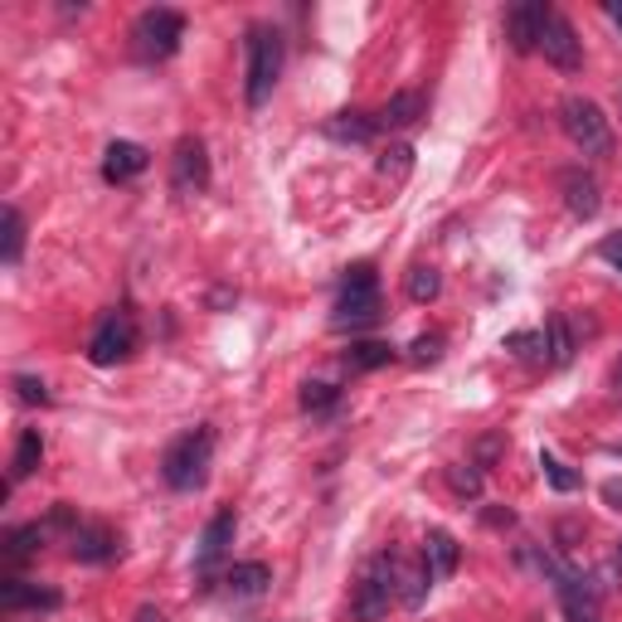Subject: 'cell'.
<instances>
[{"instance_id":"cell-1","label":"cell","mask_w":622,"mask_h":622,"mask_svg":"<svg viewBox=\"0 0 622 622\" xmlns=\"http://www.w3.org/2000/svg\"><path fill=\"white\" fill-rule=\"evenodd\" d=\"M210 462H214V434L210 428H190L161 457V477H166L171 491H200L210 481Z\"/></svg>"},{"instance_id":"cell-2","label":"cell","mask_w":622,"mask_h":622,"mask_svg":"<svg viewBox=\"0 0 622 622\" xmlns=\"http://www.w3.org/2000/svg\"><path fill=\"white\" fill-rule=\"evenodd\" d=\"M248 69H244V98H248V108H263L273 98V88L277 79H283V34L273 30V24H253L248 30Z\"/></svg>"},{"instance_id":"cell-3","label":"cell","mask_w":622,"mask_h":622,"mask_svg":"<svg viewBox=\"0 0 622 622\" xmlns=\"http://www.w3.org/2000/svg\"><path fill=\"white\" fill-rule=\"evenodd\" d=\"M395 599H399V554L385 550V554H375V560L365 564L360 583H355L350 613L360 622H379L389 608H395Z\"/></svg>"},{"instance_id":"cell-4","label":"cell","mask_w":622,"mask_h":622,"mask_svg":"<svg viewBox=\"0 0 622 622\" xmlns=\"http://www.w3.org/2000/svg\"><path fill=\"white\" fill-rule=\"evenodd\" d=\"M560 126H564V136L583 151V156H593V161L613 156V126H608L603 108L593 103V98H579V93L564 98L560 103Z\"/></svg>"},{"instance_id":"cell-5","label":"cell","mask_w":622,"mask_h":622,"mask_svg":"<svg viewBox=\"0 0 622 622\" xmlns=\"http://www.w3.org/2000/svg\"><path fill=\"white\" fill-rule=\"evenodd\" d=\"M379 322V287H375V273L370 268H355L346 292H340L336 312H332V326L336 332H365V326Z\"/></svg>"},{"instance_id":"cell-6","label":"cell","mask_w":622,"mask_h":622,"mask_svg":"<svg viewBox=\"0 0 622 622\" xmlns=\"http://www.w3.org/2000/svg\"><path fill=\"white\" fill-rule=\"evenodd\" d=\"M132 40H136V54L142 59H156V63L171 59L185 40V16L181 10H146V16L136 20Z\"/></svg>"},{"instance_id":"cell-7","label":"cell","mask_w":622,"mask_h":622,"mask_svg":"<svg viewBox=\"0 0 622 622\" xmlns=\"http://www.w3.org/2000/svg\"><path fill=\"white\" fill-rule=\"evenodd\" d=\"M132 350H136V322H132V312H108L103 322L93 326V336H88V360H93V365H118Z\"/></svg>"},{"instance_id":"cell-8","label":"cell","mask_w":622,"mask_h":622,"mask_svg":"<svg viewBox=\"0 0 622 622\" xmlns=\"http://www.w3.org/2000/svg\"><path fill=\"white\" fill-rule=\"evenodd\" d=\"M536 49L554 63V69H564V73H574L579 63H583V40L574 34V24H569V20L560 16V10H550V6H544V20H540V40H536Z\"/></svg>"},{"instance_id":"cell-9","label":"cell","mask_w":622,"mask_h":622,"mask_svg":"<svg viewBox=\"0 0 622 622\" xmlns=\"http://www.w3.org/2000/svg\"><path fill=\"white\" fill-rule=\"evenodd\" d=\"M210 185V151L200 136H185L171 156V190L175 195H200Z\"/></svg>"},{"instance_id":"cell-10","label":"cell","mask_w":622,"mask_h":622,"mask_svg":"<svg viewBox=\"0 0 622 622\" xmlns=\"http://www.w3.org/2000/svg\"><path fill=\"white\" fill-rule=\"evenodd\" d=\"M544 569L554 574V593H560V608H564L569 622H599V603H593V593L583 589L574 574H564L554 560H544Z\"/></svg>"},{"instance_id":"cell-11","label":"cell","mask_w":622,"mask_h":622,"mask_svg":"<svg viewBox=\"0 0 622 622\" xmlns=\"http://www.w3.org/2000/svg\"><path fill=\"white\" fill-rule=\"evenodd\" d=\"M560 190H564V205H569V214H574V220H593V214L603 210L599 181H593V175L583 171V166L564 171V175H560Z\"/></svg>"},{"instance_id":"cell-12","label":"cell","mask_w":622,"mask_h":622,"mask_svg":"<svg viewBox=\"0 0 622 622\" xmlns=\"http://www.w3.org/2000/svg\"><path fill=\"white\" fill-rule=\"evenodd\" d=\"M234 530H238V516H234V506H224V511H214V520L205 526V536H200L195 564H200V569L220 564L224 554H228V544H234Z\"/></svg>"},{"instance_id":"cell-13","label":"cell","mask_w":622,"mask_h":622,"mask_svg":"<svg viewBox=\"0 0 622 622\" xmlns=\"http://www.w3.org/2000/svg\"><path fill=\"white\" fill-rule=\"evenodd\" d=\"M146 166H151V151L136 142H108V151H103V181H112V185L132 181V175H142Z\"/></svg>"},{"instance_id":"cell-14","label":"cell","mask_w":622,"mask_h":622,"mask_svg":"<svg viewBox=\"0 0 622 622\" xmlns=\"http://www.w3.org/2000/svg\"><path fill=\"white\" fill-rule=\"evenodd\" d=\"M69 544H73V560L79 564H103V560L118 554V536L103 530V526H73Z\"/></svg>"},{"instance_id":"cell-15","label":"cell","mask_w":622,"mask_h":622,"mask_svg":"<svg viewBox=\"0 0 622 622\" xmlns=\"http://www.w3.org/2000/svg\"><path fill=\"white\" fill-rule=\"evenodd\" d=\"M0 608H6V613H20V608H59V593L40 589V583H30V579H6L0 583Z\"/></svg>"},{"instance_id":"cell-16","label":"cell","mask_w":622,"mask_h":622,"mask_svg":"<svg viewBox=\"0 0 622 622\" xmlns=\"http://www.w3.org/2000/svg\"><path fill=\"white\" fill-rule=\"evenodd\" d=\"M54 526H69V511H54V520H34V526H20V530H10V540H6V554L10 560H30L34 550H40V544L54 536Z\"/></svg>"},{"instance_id":"cell-17","label":"cell","mask_w":622,"mask_h":622,"mask_svg":"<svg viewBox=\"0 0 622 622\" xmlns=\"http://www.w3.org/2000/svg\"><path fill=\"white\" fill-rule=\"evenodd\" d=\"M457 560H462V544H457L448 530H428V540H424V564H428V574H434V583L448 579L452 569H457Z\"/></svg>"},{"instance_id":"cell-18","label":"cell","mask_w":622,"mask_h":622,"mask_svg":"<svg viewBox=\"0 0 622 622\" xmlns=\"http://www.w3.org/2000/svg\"><path fill=\"white\" fill-rule=\"evenodd\" d=\"M375 132H379V118H365V112H336V118L326 122V136H332V142H346V146L375 142Z\"/></svg>"},{"instance_id":"cell-19","label":"cell","mask_w":622,"mask_h":622,"mask_svg":"<svg viewBox=\"0 0 622 622\" xmlns=\"http://www.w3.org/2000/svg\"><path fill=\"white\" fill-rule=\"evenodd\" d=\"M273 583V569L263 564V560H248V564H234L224 574V589L234 593V599H258L263 589H268Z\"/></svg>"},{"instance_id":"cell-20","label":"cell","mask_w":622,"mask_h":622,"mask_svg":"<svg viewBox=\"0 0 622 622\" xmlns=\"http://www.w3.org/2000/svg\"><path fill=\"white\" fill-rule=\"evenodd\" d=\"M540 20H544V6H516L511 16H506V34H511V44L520 49V54H526V49H536Z\"/></svg>"},{"instance_id":"cell-21","label":"cell","mask_w":622,"mask_h":622,"mask_svg":"<svg viewBox=\"0 0 622 622\" xmlns=\"http://www.w3.org/2000/svg\"><path fill=\"white\" fill-rule=\"evenodd\" d=\"M44 462V438H40V428H24L20 442H16V457H10V481H24V477H34V467Z\"/></svg>"},{"instance_id":"cell-22","label":"cell","mask_w":622,"mask_h":622,"mask_svg":"<svg viewBox=\"0 0 622 622\" xmlns=\"http://www.w3.org/2000/svg\"><path fill=\"white\" fill-rule=\"evenodd\" d=\"M418 118H424V93H414V88H404L379 108V126H414Z\"/></svg>"},{"instance_id":"cell-23","label":"cell","mask_w":622,"mask_h":622,"mask_svg":"<svg viewBox=\"0 0 622 622\" xmlns=\"http://www.w3.org/2000/svg\"><path fill=\"white\" fill-rule=\"evenodd\" d=\"M544 350H550V365H569V360H574V332H569L564 312L544 316Z\"/></svg>"},{"instance_id":"cell-24","label":"cell","mask_w":622,"mask_h":622,"mask_svg":"<svg viewBox=\"0 0 622 622\" xmlns=\"http://www.w3.org/2000/svg\"><path fill=\"white\" fill-rule=\"evenodd\" d=\"M404 292H409V302H438V292H442V273L434 268V263H414L409 273H404Z\"/></svg>"},{"instance_id":"cell-25","label":"cell","mask_w":622,"mask_h":622,"mask_svg":"<svg viewBox=\"0 0 622 622\" xmlns=\"http://www.w3.org/2000/svg\"><path fill=\"white\" fill-rule=\"evenodd\" d=\"M395 360V350L385 346V340H355V346L346 350V365L350 370H379V365Z\"/></svg>"},{"instance_id":"cell-26","label":"cell","mask_w":622,"mask_h":622,"mask_svg":"<svg viewBox=\"0 0 622 622\" xmlns=\"http://www.w3.org/2000/svg\"><path fill=\"white\" fill-rule=\"evenodd\" d=\"M379 175H385V181H409L414 175V146H389L385 156H379V166H375Z\"/></svg>"},{"instance_id":"cell-27","label":"cell","mask_w":622,"mask_h":622,"mask_svg":"<svg viewBox=\"0 0 622 622\" xmlns=\"http://www.w3.org/2000/svg\"><path fill=\"white\" fill-rule=\"evenodd\" d=\"M20 253H24V214L16 205H6V248H0V258L16 268Z\"/></svg>"},{"instance_id":"cell-28","label":"cell","mask_w":622,"mask_h":622,"mask_svg":"<svg viewBox=\"0 0 622 622\" xmlns=\"http://www.w3.org/2000/svg\"><path fill=\"white\" fill-rule=\"evenodd\" d=\"M448 487L457 491V497H481V467H477V462L448 467Z\"/></svg>"},{"instance_id":"cell-29","label":"cell","mask_w":622,"mask_h":622,"mask_svg":"<svg viewBox=\"0 0 622 622\" xmlns=\"http://www.w3.org/2000/svg\"><path fill=\"white\" fill-rule=\"evenodd\" d=\"M336 404V389L326 385V379H307V385H302V409L307 414H322V409H332Z\"/></svg>"},{"instance_id":"cell-30","label":"cell","mask_w":622,"mask_h":622,"mask_svg":"<svg viewBox=\"0 0 622 622\" xmlns=\"http://www.w3.org/2000/svg\"><path fill=\"white\" fill-rule=\"evenodd\" d=\"M540 467H544V477H550L554 491H579V477L569 472V467H564L554 452H540Z\"/></svg>"},{"instance_id":"cell-31","label":"cell","mask_w":622,"mask_h":622,"mask_svg":"<svg viewBox=\"0 0 622 622\" xmlns=\"http://www.w3.org/2000/svg\"><path fill=\"white\" fill-rule=\"evenodd\" d=\"M438 355H442V336H438V332H434V336H418L414 346H409V360H414V365H434Z\"/></svg>"},{"instance_id":"cell-32","label":"cell","mask_w":622,"mask_h":622,"mask_svg":"<svg viewBox=\"0 0 622 622\" xmlns=\"http://www.w3.org/2000/svg\"><path fill=\"white\" fill-rule=\"evenodd\" d=\"M16 395H20V404H49L44 379H34V375H16Z\"/></svg>"},{"instance_id":"cell-33","label":"cell","mask_w":622,"mask_h":622,"mask_svg":"<svg viewBox=\"0 0 622 622\" xmlns=\"http://www.w3.org/2000/svg\"><path fill=\"white\" fill-rule=\"evenodd\" d=\"M506 452V434H487V438H481L477 442V452H472V462L477 467H491V462H497V457Z\"/></svg>"},{"instance_id":"cell-34","label":"cell","mask_w":622,"mask_h":622,"mask_svg":"<svg viewBox=\"0 0 622 622\" xmlns=\"http://www.w3.org/2000/svg\"><path fill=\"white\" fill-rule=\"evenodd\" d=\"M506 346L516 355H544V332H516V336H506Z\"/></svg>"},{"instance_id":"cell-35","label":"cell","mask_w":622,"mask_h":622,"mask_svg":"<svg viewBox=\"0 0 622 622\" xmlns=\"http://www.w3.org/2000/svg\"><path fill=\"white\" fill-rule=\"evenodd\" d=\"M599 253H603V263H613V268L622 273V234H608L599 244Z\"/></svg>"},{"instance_id":"cell-36","label":"cell","mask_w":622,"mask_h":622,"mask_svg":"<svg viewBox=\"0 0 622 622\" xmlns=\"http://www.w3.org/2000/svg\"><path fill=\"white\" fill-rule=\"evenodd\" d=\"M603 501L613 506V511H622V481H603Z\"/></svg>"},{"instance_id":"cell-37","label":"cell","mask_w":622,"mask_h":622,"mask_svg":"<svg viewBox=\"0 0 622 622\" xmlns=\"http://www.w3.org/2000/svg\"><path fill=\"white\" fill-rule=\"evenodd\" d=\"M136 622H171V618H166V613H161V608H151V603H146V608H142V613H136Z\"/></svg>"},{"instance_id":"cell-38","label":"cell","mask_w":622,"mask_h":622,"mask_svg":"<svg viewBox=\"0 0 622 622\" xmlns=\"http://www.w3.org/2000/svg\"><path fill=\"white\" fill-rule=\"evenodd\" d=\"M608 16L618 20V30H622V0H613V6H608Z\"/></svg>"},{"instance_id":"cell-39","label":"cell","mask_w":622,"mask_h":622,"mask_svg":"<svg viewBox=\"0 0 622 622\" xmlns=\"http://www.w3.org/2000/svg\"><path fill=\"white\" fill-rule=\"evenodd\" d=\"M613 379H618V385H622V365H618V370H613Z\"/></svg>"}]
</instances>
